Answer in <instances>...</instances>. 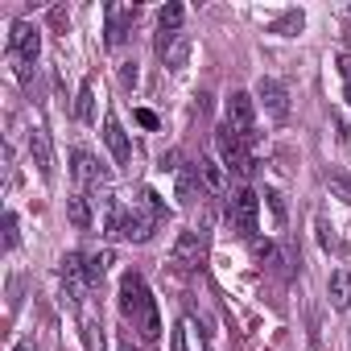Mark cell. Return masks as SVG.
Wrapping results in <instances>:
<instances>
[{
	"label": "cell",
	"mask_w": 351,
	"mask_h": 351,
	"mask_svg": "<svg viewBox=\"0 0 351 351\" xmlns=\"http://www.w3.org/2000/svg\"><path fill=\"white\" fill-rule=\"evenodd\" d=\"M120 314L132 322V330L145 343H153L161 335V314H157V302L149 298V285H145L141 273H124L120 277Z\"/></svg>",
	"instance_id": "6da1fadb"
},
{
	"label": "cell",
	"mask_w": 351,
	"mask_h": 351,
	"mask_svg": "<svg viewBox=\"0 0 351 351\" xmlns=\"http://www.w3.org/2000/svg\"><path fill=\"white\" fill-rule=\"evenodd\" d=\"M215 141H219V157H223V165H228V173H236V178H252L256 173V157H252V145L240 136V132H232L228 124L215 132Z\"/></svg>",
	"instance_id": "7a4b0ae2"
},
{
	"label": "cell",
	"mask_w": 351,
	"mask_h": 351,
	"mask_svg": "<svg viewBox=\"0 0 351 351\" xmlns=\"http://www.w3.org/2000/svg\"><path fill=\"white\" fill-rule=\"evenodd\" d=\"M223 215H228V223H232L236 236L252 240V236H256V215H261V199H256V191H252V186H240V191L228 199Z\"/></svg>",
	"instance_id": "3957f363"
},
{
	"label": "cell",
	"mask_w": 351,
	"mask_h": 351,
	"mask_svg": "<svg viewBox=\"0 0 351 351\" xmlns=\"http://www.w3.org/2000/svg\"><path fill=\"white\" fill-rule=\"evenodd\" d=\"M9 54L21 62V79L29 83V66H34V62H38V54H42V29H38L34 21H13Z\"/></svg>",
	"instance_id": "277c9868"
},
{
	"label": "cell",
	"mask_w": 351,
	"mask_h": 351,
	"mask_svg": "<svg viewBox=\"0 0 351 351\" xmlns=\"http://www.w3.org/2000/svg\"><path fill=\"white\" fill-rule=\"evenodd\" d=\"M223 116H228V128L240 132L248 145L256 141V99L248 91H232L228 104H223Z\"/></svg>",
	"instance_id": "5b68a950"
},
{
	"label": "cell",
	"mask_w": 351,
	"mask_h": 351,
	"mask_svg": "<svg viewBox=\"0 0 351 351\" xmlns=\"http://www.w3.org/2000/svg\"><path fill=\"white\" fill-rule=\"evenodd\" d=\"M203 256H207V232H195V228L182 232L169 248V261L178 269H195V265H203Z\"/></svg>",
	"instance_id": "8992f818"
},
{
	"label": "cell",
	"mask_w": 351,
	"mask_h": 351,
	"mask_svg": "<svg viewBox=\"0 0 351 351\" xmlns=\"http://www.w3.org/2000/svg\"><path fill=\"white\" fill-rule=\"evenodd\" d=\"M71 173H75V182H79V186H91L95 195L108 186V169H104L87 149H75V153H71Z\"/></svg>",
	"instance_id": "52a82bcc"
},
{
	"label": "cell",
	"mask_w": 351,
	"mask_h": 351,
	"mask_svg": "<svg viewBox=\"0 0 351 351\" xmlns=\"http://www.w3.org/2000/svg\"><path fill=\"white\" fill-rule=\"evenodd\" d=\"M182 17H186V9L178 5V0H169V5L161 9V17H157V54L165 58V50L182 38Z\"/></svg>",
	"instance_id": "ba28073f"
},
{
	"label": "cell",
	"mask_w": 351,
	"mask_h": 351,
	"mask_svg": "<svg viewBox=\"0 0 351 351\" xmlns=\"http://www.w3.org/2000/svg\"><path fill=\"white\" fill-rule=\"evenodd\" d=\"M256 99L265 104L269 116H277V120L289 116V91H285V83H277V79H261V83H256Z\"/></svg>",
	"instance_id": "9c48e42d"
},
{
	"label": "cell",
	"mask_w": 351,
	"mask_h": 351,
	"mask_svg": "<svg viewBox=\"0 0 351 351\" xmlns=\"http://www.w3.org/2000/svg\"><path fill=\"white\" fill-rule=\"evenodd\" d=\"M29 157H34L42 178H54V145H50L46 128H29Z\"/></svg>",
	"instance_id": "30bf717a"
},
{
	"label": "cell",
	"mask_w": 351,
	"mask_h": 351,
	"mask_svg": "<svg viewBox=\"0 0 351 351\" xmlns=\"http://www.w3.org/2000/svg\"><path fill=\"white\" fill-rule=\"evenodd\" d=\"M195 165H199V182H203L207 195H228V165H223V161H215V157H199Z\"/></svg>",
	"instance_id": "8fae6325"
},
{
	"label": "cell",
	"mask_w": 351,
	"mask_h": 351,
	"mask_svg": "<svg viewBox=\"0 0 351 351\" xmlns=\"http://www.w3.org/2000/svg\"><path fill=\"white\" fill-rule=\"evenodd\" d=\"M132 21H136V5H108V46H124Z\"/></svg>",
	"instance_id": "7c38bea8"
},
{
	"label": "cell",
	"mask_w": 351,
	"mask_h": 351,
	"mask_svg": "<svg viewBox=\"0 0 351 351\" xmlns=\"http://www.w3.org/2000/svg\"><path fill=\"white\" fill-rule=\"evenodd\" d=\"M104 141H108V149H112L116 165H128V161H132V145H128V132L120 128V120H116V116H108V120H104Z\"/></svg>",
	"instance_id": "4fadbf2b"
},
{
	"label": "cell",
	"mask_w": 351,
	"mask_h": 351,
	"mask_svg": "<svg viewBox=\"0 0 351 351\" xmlns=\"http://www.w3.org/2000/svg\"><path fill=\"white\" fill-rule=\"evenodd\" d=\"M326 298H330L335 310H347V306H351V273H347V269L330 273V281H326Z\"/></svg>",
	"instance_id": "5bb4252c"
},
{
	"label": "cell",
	"mask_w": 351,
	"mask_h": 351,
	"mask_svg": "<svg viewBox=\"0 0 351 351\" xmlns=\"http://www.w3.org/2000/svg\"><path fill=\"white\" fill-rule=\"evenodd\" d=\"M66 219H71L79 232H87V228H91V203H87V195H83V191H75V195L66 199Z\"/></svg>",
	"instance_id": "9a60e30c"
},
{
	"label": "cell",
	"mask_w": 351,
	"mask_h": 351,
	"mask_svg": "<svg viewBox=\"0 0 351 351\" xmlns=\"http://www.w3.org/2000/svg\"><path fill=\"white\" fill-rule=\"evenodd\" d=\"M116 265V252L112 248H104V252H95V256H87V285H99L104 277H108V269Z\"/></svg>",
	"instance_id": "2e32d148"
},
{
	"label": "cell",
	"mask_w": 351,
	"mask_h": 351,
	"mask_svg": "<svg viewBox=\"0 0 351 351\" xmlns=\"http://www.w3.org/2000/svg\"><path fill=\"white\" fill-rule=\"evenodd\" d=\"M203 182H199V165H182L178 169V199L182 203H195V191H199Z\"/></svg>",
	"instance_id": "e0dca14e"
},
{
	"label": "cell",
	"mask_w": 351,
	"mask_h": 351,
	"mask_svg": "<svg viewBox=\"0 0 351 351\" xmlns=\"http://www.w3.org/2000/svg\"><path fill=\"white\" fill-rule=\"evenodd\" d=\"M75 116H79L83 124H91V120H95V87H91V83H83V87H79V104H75Z\"/></svg>",
	"instance_id": "ac0fdd59"
},
{
	"label": "cell",
	"mask_w": 351,
	"mask_h": 351,
	"mask_svg": "<svg viewBox=\"0 0 351 351\" xmlns=\"http://www.w3.org/2000/svg\"><path fill=\"white\" fill-rule=\"evenodd\" d=\"M326 191H330L339 203H347V207H351V178H347V173L330 169V173H326Z\"/></svg>",
	"instance_id": "d6986e66"
},
{
	"label": "cell",
	"mask_w": 351,
	"mask_h": 351,
	"mask_svg": "<svg viewBox=\"0 0 351 351\" xmlns=\"http://www.w3.org/2000/svg\"><path fill=\"white\" fill-rule=\"evenodd\" d=\"M186 54H191V38H186V34H182V38H178V42H173V46H169V50H165V58H161V62H165V66H169V71H182V62H186Z\"/></svg>",
	"instance_id": "ffe728a7"
},
{
	"label": "cell",
	"mask_w": 351,
	"mask_h": 351,
	"mask_svg": "<svg viewBox=\"0 0 351 351\" xmlns=\"http://www.w3.org/2000/svg\"><path fill=\"white\" fill-rule=\"evenodd\" d=\"M314 228H318V244H322L326 252H339V236H335V228H330V223H326L322 215L314 219Z\"/></svg>",
	"instance_id": "44dd1931"
},
{
	"label": "cell",
	"mask_w": 351,
	"mask_h": 351,
	"mask_svg": "<svg viewBox=\"0 0 351 351\" xmlns=\"http://www.w3.org/2000/svg\"><path fill=\"white\" fill-rule=\"evenodd\" d=\"M169 351H191V322H178L173 326V347Z\"/></svg>",
	"instance_id": "7402d4cb"
},
{
	"label": "cell",
	"mask_w": 351,
	"mask_h": 351,
	"mask_svg": "<svg viewBox=\"0 0 351 351\" xmlns=\"http://www.w3.org/2000/svg\"><path fill=\"white\" fill-rule=\"evenodd\" d=\"M5 248H17V215H5Z\"/></svg>",
	"instance_id": "603a6c76"
},
{
	"label": "cell",
	"mask_w": 351,
	"mask_h": 351,
	"mask_svg": "<svg viewBox=\"0 0 351 351\" xmlns=\"http://www.w3.org/2000/svg\"><path fill=\"white\" fill-rule=\"evenodd\" d=\"M95 330H99L95 322H83V339H87V347H91V351H104V339H99Z\"/></svg>",
	"instance_id": "cb8c5ba5"
},
{
	"label": "cell",
	"mask_w": 351,
	"mask_h": 351,
	"mask_svg": "<svg viewBox=\"0 0 351 351\" xmlns=\"http://www.w3.org/2000/svg\"><path fill=\"white\" fill-rule=\"evenodd\" d=\"M265 199H269V207H273L277 223H285V203H281V195H277V191H265Z\"/></svg>",
	"instance_id": "d4e9b609"
},
{
	"label": "cell",
	"mask_w": 351,
	"mask_h": 351,
	"mask_svg": "<svg viewBox=\"0 0 351 351\" xmlns=\"http://www.w3.org/2000/svg\"><path fill=\"white\" fill-rule=\"evenodd\" d=\"M120 79H124V87H132V83H136V62H124V71H120Z\"/></svg>",
	"instance_id": "484cf974"
},
{
	"label": "cell",
	"mask_w": 351,
	"mask_h": 351,
	"mask_svg": "<svg viewBox=\"0 0 351 351\" xmlns=\"http://www.w3.org/2000/svg\"><path fill=\"white\" fill-rule=\"evenodd\" d=\"M339 75L351 83V54H339Z\"/></svg>",
	"instance_id": "4316f807"
},
{
	"label": "cell",
	"mask_w": 351,
	"mask_h": 351,
	"mask_svg": "<svg viewBox=\"0 0 351 351\" xmlns=\"http://www.w3.org/2000/svg\"><path fill=\"white\" fill-rule=\"evenodd\" d=\"M136 120H141V124H145V128H157V116H153V112H145V108H141V112H136Z\"/></svg>",
	"instance_id": "83f0119b"
},
{
	"label": "cell",
	"mask_w": 351,
	"mask_h": 351,
	"mask_svg": "<svg viewBox=\"0 0 351 351\" xmlns=\"http://www.w3.org/2000/svg\"><path fill=\"white\" fill-rule=\"evenodd\" d=\"M13 351H34V339H25V343H17Z\"/></svg>",
	"instance_id": "f1b7e54d"
},
{
	"label": "cell",
	"mask_w": 351,
	"mask_h": 351,
	"mask_svg": "<svg viewBox=\"0 0 351 351\" xmlns=\"http://www.w3.org/2000/svg\"><path fill=\"white\" fill-rule=\"evenodd\" d=\"M343 95H347V104H351V83H347V91H343Z\"/></svg>",
	"instance_id": "f546056e"
}]
</instances>
